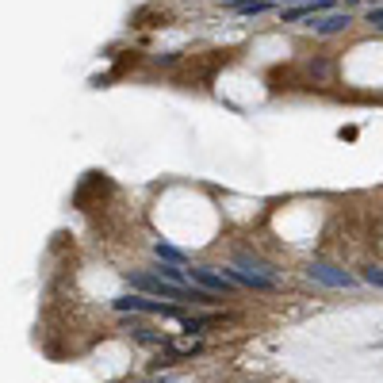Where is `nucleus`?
Instances as JSON below:
<instances>
[{"instance_id": "nucleus-1", "label": "nucleus", "mask_w": 383, "mask_h": 383, "mask_svg": "<svg viewBox=\"0 0 383 383\" xmlns=\"http://www.w3.org/2000/svg\"><path fill=\"white\" fill-rule=\"evenodd\" d=\"M115 311H123V314H161V319H181V311H176L173 303H157V299H149V295H119L115 299Z\"/></svg>"}, {"instance_id": "nucleus-2", "label": "nucleus", "mask_w": 383, "mask_h": 383, "mask_svg": "<svg viewBox=\"0 0 383 383\" xmlns=\"http://www.w3.org/2000/svg\"><path fill=\"white\" fill-rule=\"evenodd\" d=\"M307 276L311 280H319V284H326V287H357V276H349L345 268H338V265H330V261H311L307 265Z\"/></svg>"}, {"instance_id": "nucleus-3", "label": "nucleus", "mask_w": 383, "mask_h": 383, "mask_svg": "<svg viewBox=\"0 0 383 383\" xmlns=\"http://www.w3.org/2000/svg\"><path fill=\"white\" fill-rule=\"evenodd\" d=\"M188 276H192L200 287H207V292H215V295H230V292L238 287L234 280L227 276V268H222V273H215V268H188Z\"/></svg>"}, {"instance_id": "nucleus-4", "label": "nucleus", "mask_w": 383, "mask_h": 383, "mask_svg": "<svg viewBox=\"0 0 383 383\" xmlns=\"http://www.w3.org/2000/svg\"><path fill=\"white\" fill-rule=\"evenodd\" d=\"M227 276L234 280L238 287H253V292H276V276L268 273H257V268H227Z\"/></svg>"}, {"instance_id": "nucleus-5", "label": "nucleus", "mask_w": 383, "mask_h": 383, "mask_svg": "<svg viewBox=\"0 0 383 383\" xmlns=\"http://www.w3.org/2000/svg\"><path fill=\"white\" fill-rule=\"evenodd\" d=\"M349 23H353L349 12H322V16H314V20H311L314 35H322V39H330V35H341Z\"/></svg>"}, {"instance_id": "nucleus-6", "label": "nucleus", "mask_w": 383, "mask_h": 383, "mask_svg": "<svg viewBox=\"0 0 383 383\" xmlns=\"http://www.w3.org/2000/svg\"><path fill=\"white\" fill-rule=\"evenodd\" d=\"M157 276H165V280H173V284H184V268L176 265V261H161L157 257V268H154Z\"/></svg>"}, {"instance_id": "nucleus-7", "label": "nucleus", "mask_w": 383, "mask_h": 383, "mask_svg": "<svg viewBox=\"0 0 383 383\" xmlns=\"http://www.w3.org/2000/svg\"><path fill=\"white\" fill-rule=\"evenodd\" d=\"M154 253L161 257V261H176V265H184V253H181L176 246H169V241H157V246H154Z\"/></svg>"}, {"instance_id": "nucleus-8", "label": "nucleus", "mask_w": 383, "mask_h": 383, "mask_svg": "<svg viewBox=\"0 0 383 383\" xmlns=\"http://www.w3.org/2000/svg\"><path fill=\"white\" fill-rule=\"evenodd\" d=\"M360 280H364V284H372V287H379V292H383V268H376V265H364Z\"/></svg>"}, {"instance_id": "nucleus-9", "label": "nucleus", "mask_w": 383, "mask_h": 383, "mask_svg": "<svg viewBox=\"0 0 383 383\" xmlns=\"http://www.w3.org/2000/svg\"><path fill=\"white\" fill-rule=\"evenodd\" d=\"M368 23L383 31V4H372V8H368Z\"/></svg>"}, {"instance_id": "nucleus-10", "label": "nucleus", "mask_w": 383, "mask_h": 383, "mask_svg": "<svg viewBox=\"0 0 383 383\" xmlns=\"http://www.w3.org/2000/svg\"><path fill=\"white\" fill-rule=\"evenodd\" d=\"M273 4H280V8H284V4H303V0H273Z\"/></svg>"}]
</instances>
